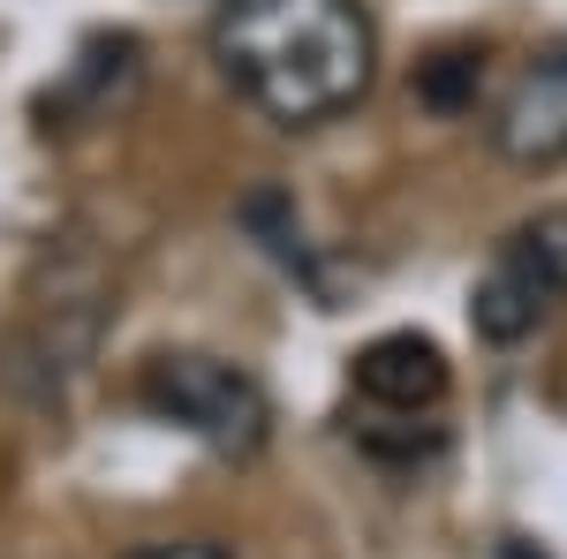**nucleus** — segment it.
<instances>
[{"label": "nucleus", "instance_id": "39448f33", "mask_svg": "<svg viewBox=\"0 0 567 559\" xmlns=\"http://www.w3.org/2000/svg\"><path fill=\"white\" fill-rule=\"evenodd\" d=\"M355 393L379 416H432L446 401V355L424 333H379L355 355Z\"/></svg>", "mask_w": 567, "mask_h": 559}, {"label": "nucleus", "instance_id": "7ed1b4c3", "mask_svg": "<svg viewBox=\"0 0 567 559\" xmlns=\"http://www.w3.org/2000/svg\"><path fill=\"white\" fill-rule=\"evenodd\" d=\"M560 302H567V205H545V213L523 219V227L492 250V265L477 272V288H470V325H477V341L515 348V341H529Z\"/></svg>", "mask_w": 567, "mask_h": 559}, {"label": "nucleus", "instance_id": "20e7f679", "mask_svg": "<svg viewBox=\"0 0 567 559\" xmlns=\"http://www.w3.org/2000/svg\"><path fill=\"white\" fill-rule=\"evenodd\" d=\"M492 152L529 174L567 159V39L529 53L515 69V84L492 99Z\"/></svg>", "mask_w": 567, "mask_h": 559}, {"label": "nucleus", "instance_id": "f257e3e1", "mask_svg": "<svg viewBox=\"0 0 567 559\" xmlns=\"http://www.w3.org/2000/svg\"><path fill=\"white\" fill-rule=\"evenodd\" d=\"M213 61L272 130H318L371 91L379 23L363 0H227Z\"/></svg>", "mask_w": 567, "mask_h": 559}, {"label": "nucleus", "instance_id": "423d86ee", "mask_svg": "<svg viewBox=\"0 0 567 559\" xmlns=\"http://www.w3.org/2000/svg\"><path fill=\"white\" fill-rule=\"evenodd\" d=\"M122 559H227L219 545H136V552H122Z\"/></svg>", "mask_w": 567, "mask_h": 559}, {"label": "nucleus", "instance_id": "f03ea898", "mask_svg": "<svg viewBox=\"0 0 567 559\" xmlns=\"http://www.w3.org/2000/svg\"><path fill=\"white\" fill-rule=\"evenodd\" d=\"M136 393H144V408H152L159 424L189 431L197 446L235 454V462L258 454L265 438H272V401H265V386L243 363L205 355V348H167V355H152Z\"/></svg>", "mask_w": 567, "mask_h": 559}]
</instances>
